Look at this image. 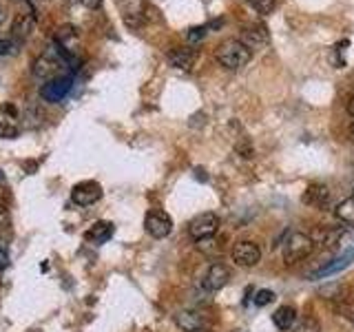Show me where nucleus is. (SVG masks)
I'll return each instance as SVG.
<instances>
[{
  "mask_svg": "<svg viewBox=\"0 0 354 332\" xmlns=\"http://www.w3.org/2000/svg\"><path fill=\"white\" fill-rule=\"evenodd\" d=\"M295 332H321V324L315 317H306L295 326Z\"/></svg>",
  "mask_w": 354,
  "mask_h": 332,
  "instance_id": "obj_22",
  "label": "nucleus"
},
{
  "mask_svg": "<svg viewBox=\"0 0 354 332\" xmlns=\"http://www.w3.org/2000/svg\"><path fill=\"white\" fill-rule=\"evenodd\" d=\"M313 250H315L313 237L304 235V232H292V235L288 237L283 243V259H286V264L301 261V259L310 257Z\"/></svg>",
  "mask_w": 354,
  "mask_h": 332,
  "instance_id": "obj_3",
  "label": "nucleus"
},
{
  "mask_svg": "<svg viewBox=\"0 0 354 332\" xmlns=\"http://www.w3.org/2000/svg\"><path fill=\"white\" fill-rule=\"evenodd\" d=\"M206 33H208V27L202 25V27H193V29H188L186 31V40L188 42H199V40H204L206 38Z\"/></svg>",
  "mask_w": 354,
  "mask_h": 332,
  "instance_id": "obj_25",
  "label": "nucleus"
},
{
  "mask_svg": "<svg viewBox=\"0 0 354 332\" xmlns=\"http://www.w3.org/2000/svg\"><path fill=\"white\" fill-rule=\"evenodd\" d=\"M7 219H9V213H7V206L0 202V226H5L7 224Z\"/></svg>",
  "mask_w": 354,
  "mask_h": 332,
  "instance_id": "obj_27",
  "label": "nucleus"
},
{
  "mask_svg": "<svg viewBox=\"0 0 354 332\" xmlns=\"http://www.w3.org/2000/svg\"><path fill=\"white\" fill-rule=\"evenodd\" d=\"M335 215L341 221H346V224H354V197L343 199V202L335 208Z\"/></svg>",
  "mask_w": 354,
  "mask_h": 332,
  "instance_id": "obj_19",
  "label": "nucleus"
},
{
  "mask_svg": "<svg viewBox=\"0 0 354 332\" xmlns=\"http://www.w3.org/2000/svg\"><path fill=\"white\" fill-rule=\"evenodd\" d=\"M169 62L175 69H191L195 62V51L193 49H173L169 53Z\"/></svg>",
  "mask_w": 354,
  "mask_h": 332,
  "instance_id": "obj_17",
  "label": "nucleus"
},
{
  "mask_svg": "<svg viewBox=\"0 0 354 332\" xmlns=\"http://www.w3.org/2000/svg\"><path fill=\"white\" fill-rule=\"evenodd\" d=\"M144 228L151 237L155 239H164L171 235L173 230V219L164 213V210H149L147 217H144Z\"/></svg>",
  "mask_w": 354,
  "mask_h": 332,
  "instance_id": "obj_4",
  "label": "nucleus"
},
{
  "mask_svg": "<svg viewBox=\"0 0 354 332\" xmlns=\"http://www.w3.org/2000/svg\"><path fill=\"white\" fill-rule=\"evenodd\" d=\"M252 302H254V306L263 308V306H268V304L274 302V293L268 290V288H261V290L254 293V299H252Z\"/></svg>",
  "mask_w": 354,
  "mask_h": 332,
  "instance_id": "obj_23",
  "label": "nucleus"
},
{
  "mask_svg": "<svg viewBox=\"0 0 354 332\" xmlns=\"http://www.w3.org/2000/svg\"><path fill=\"white\" fill-rule=\"evenodd\" d=\"M193 332H210V330H206V328H199V330H193Z\"/></svg>",
  "mask_w": 354,
  "mask_h": 332,
  "instance_id": "obj_30",
  "label": "nucleus"
},
{
  "mask_svg": "<svg viewBox=\"0 0 354 332\" xmlns=\"http://www.w3.org/2000/svg\"><path fill=\"white\" fill-rule=\"evenodd\" d=\"M175 324L180 326L184 332H193V330L204 328V319H202V315H197V313H188V310H182V313L175 315Z\"/></svg>",
  "mask_w": 354,
  "mask_h": 332,
  "instance_id": "obj_16",
  "label": "nucleus"
},
{
  "mask_svg": "<svg viewBox=\"0 0 354 332\" xmlns=\"http://www.w3.org/2000/svg\"><path fill=\"white\" fill-rule=\"evenodd\" d=\"M62 66H66V62L62 60V55L58 53L55 47H49L44 49L36 60H33V66H31V73L36 80L40 82H49L53 77H58Z\"/></svg>",
  "mask_w": 354,
  "mask_h": 332,
  "instance_id": "obj_2",
  "label": "nucleus"
},
{
  "mask_svg": "<svg viewBox=\"0 0 354 332\" xmlns=\"http://www.w3.org/2000/svg\"><path fill=\"white\" fill-rule=\"evenodd\" d=\"M20 133V122L18 113L11 104H0V138L14 140Z\"/></svg>",
  "mask_w": 354,
  "mask_h": 332,
  "instance_id": "obj_10",
  "label": "nucleus"
},
{
  "mask_svg": "<svg viewBox=\"0 0 354 332\" xmlns=\"http://www.w3.org/2000/svg\"><path fill=\"white\" fill-rule=\"evenodd\" d=\"M20 51V42L14 38H0V60L3 58H14Z\"/></svg>",
  "mask_w": 354,
  "mask_h": 332,
  "instance_id": "obj_20",
  "label": "nucleus"
},
{
  "mask_svg": "<svg viewBox=\"0 0 354 332\" xmlns=\"http://www.w3.org/2000/svg\"><path fill=\"white\" fill-rule=\"evenodd\" d=\"M248 3L254 11H259V14H270L274 9V0H248Z\"/></svg>",
  "mask_w": 354,
  "mask_h": 332,
  "instance_id": "obj_24",
  "label": "nucleus"
},
{
  "mask_svg": "<svg viewBox=\"0 0 354 332\" xmlns=\"http://www.w3.org/2000/svg\"><path fill=\"white\" fill-rule=\"evenodd\" d=\"M232 261L237 266H243V268H252V266H257V261L261 259V250L257 243L252 241H237L235 246H232Z\"/></svg>",
  "mask_w": 354,
  "mask_h": 332,
  "instance_id": "obj_7",
  "label": "nucleus"
},
{
  "mask_svg": "<svg viewBox=\"0 0 354 332\" xmlns=\"http://www.w3.org/2000/svg\"><path fill=\"white\" fill-rule=\"evenodd\" d=\"M217 228H219V217L215 213H202L188 224V232H191L193 239L213 237L217 232Z\"/></svg>",
  "mask_w": 354,
  "mask_h": 332,
  "instance_id": "obj_8",
  "label": "nucleus"
},
{
  "mask_svg": "<svg viewBox=\"0 0 354 332\" xmlns=\"http://www.w3.org/2000/svg\"><path fill=\"white\" fill-rule=\"evenodd\" d=\"M306 202L308 204H317V206H326L328 204V199H330V191L326 186H321V184H315V186H310L308 188V193H306Z\"/></svg>",
  "mask_w": 354,
  "mask_h": 332,
  "instance_id": "obj_18",
  "label": "nucleus"
},
{
  "mask_svg": "<svg viewBox=\"0 0 354 332\" xmlns=\"http://www.w3.org/2000/svg\"><path fill=\"white\" fill-rule=\"evenodd\" d=\"M252 58V51L243 44L241 40H224L221 44H217L215 49V60L224 66V69H241V66H246Z\"/></svg>",
  "mask_w": 354,
  "mask_h": 332,
  "instance_id": "obj_1",
  "label": "nucleus"
},
{
  "mask_svg": "<svg viewBox=\"0 0 354 332\" xmlns=\"http://www.w3.org/2000/svg\"><path fill=\"white\" fill-rule=\"evenodd\" d=\"M113 232H115V226L111 224V221L100 219L84 232V239L91 241V243H97V246H100V243H106L111 237H113Z\"/></svg>",
  "mask_w": 354,
  "mask_h": 332,
  "instance_id": "obj_13",
  "label": "nucleus"
},
{
  "mask_svg": "<svg viewBox=\"0 0 354 332\" xmlns=\"http://www.w3.org/2000/svg\"><path fill=\"white\" fill-rule=\"evenodd\" d=\"M348 113H350V116H354V95L350 98V102H348Z\"/></svg>",
  "mask_w": 354,
  "mask_h": 332,
  "instance_id": "obj_29",
  "label": "nucleus"
},
{
  "mask_svg": "<svg viewBox=\"0 0 354 332\" xmlns=\"http://www.w3.org/2000/svg\"><path fill=\"white\" fill-rule=\"evenodd\" d=\"M352 261H354V248H350V250H346V252H341L339 257H335L332 261H328L326 266H321L319 270H315L313 275H310V279H326V277H330V275H337V273H341V270H346Z\"/></svg>",
  "mask_w": 354,
  "mask_h": 332,
  "instance_id": "obj_11",
  "label": "nucleus"
},
{
  "mask_svg": "<svg viewBox=\"0 0 354 332\" xmlns=\"http://www.w3.org/2000/svg\"><path fill=\"white\" fill-rule=\"evenodd\" d=\"M82 3H84L88 9H100V7H102V0H82Z\"/></svg>",
  "mask_w": 354,
  "mask_h": 332,
  "instance_id": "obj_28",
  "label": "nucleus"
},
{
  "mask_svg": "<svg viewBox=\"0 0 354 332\" xmlns=\"http://www.w3.org/2000/svg\"><path fill=\"white\" fill-rule=\"evenodd\" d=\"M9 266V252H7V248L0 243V273H3L5 268Z\"/></svg>",
  "mask_w": 354,
  "mask_h": 332,
  "instance_id": "obj_26",
  "label": "nucleus"
},
{
  "mask_svg": "<svg viewBox=\"0 0 354 332\" xmlns=\"http://www.w3.org/2000/svg\"><path fill=\"white\" fill-rule=\"evenodd\" d=\"M197 248L202 250L204 255H219L221 252V246H219V241L213 237H204V239H197Z\"/></svg>",
  "mask_w": 354,
  "mask_h": 332,
  "instance_id": "obj_21",
  "label": "nucleus"
},
{
  "mask_svg": "<svg viewBox=\"0 0 354 332\" xmlns=\"http://www.w3.org/2000/svg\"><path fill=\"white\" fill-rule=\"evenodd\" d=\"M0 20H3V7H0Z\"/></svg>",
  "mask_w": 354,
  "mask_h": 332,
  "instance_id": "obj_32",
  "label": "nucleus"
},
{
  "mask_svg": "<svg viewBox=\"0 0 354 332\" xmlns=\"http://www.w3.org/2000/svg\"><path fill=\"white\" fill-rule=\"evenodd\" d=\"M64 3H69V0H64Z\"/></svg>",
  "mask_w": 354,
  "mask_h": 332,
  "instance_id": "obj_33",
  "label": "nucleus"
},
{
  "mask_svg": "<svg viewBox=\"0 0 354 332\" xmlns=\"http://www.w3.org/2000/svg\"><path fill=\"white\" fill-rule=\"evenodd\" d=\"M71 199L77 206H93L95 202L102 199V186H100L97 182H93V180L80 182V184L73 186Z\"/></svg>",
  "mask_w": 354,
  "mask_h": 332,
  "instance_id": "obj_6",
  "label": "nucleus"
},
{
  "mask_svg": "<svg viewBox=\"0 0 354 332\" xmlns=\"http://www.w3.org/2000/svg\"><path fill=\"white\" fill-rule=\"evenodd\" d=\"M350 133H352V136H354V122H352V127H350Z\"/></svg>",
  "mask_w": 354,
  "mask_h": 332,
  "instance_id": "obj_31",
  "label": "nucleus"
},
{
  "mask_svg": "<svg viewBox=\"0 0 354 332\" xmlns=\"http://www.w3.org/2000/svg\"><path fill=\"white\" fill-rule=\"evenodd\" d=\"M36 22L38 16L33 11H25V14H18L11 22V36H14L16 42H25L31 38V33L36 31Z\"/></svg>",
  "mask_w": 354,
  "mask_h": 332,
  "instance_id": "obj_9",
  "label": "nucleus"
},
{
  "mask_svg": "<svg viewBox=\"0 0 354 332\" xmlns=\"http://www.w3.org/2000/svg\"><path fill=\"white\" fill-rule=\"evenodd\" d=\"M230 279V270H228V266H224L221 261H215V264H210V268L204 277V288L206 290H221Z\"/></svg>",
  "mask_w": 354,
  "mask_h": 332,
  "instance_id": "obj_12",
  "label": "nucleus"
},
{
  "mask_svg": "<svg viewBox=\"0 0 354 332\" xmlns=\"http://www.w3.org/2000/svg\"><path fill=\"white\" fill-rule=\"evenodd\" d=\"M71 84H73L71 75H58L40 86V95L47 100V102H60V100H64L66 93L71 91Z\"/></svg>",
  "mask_w": 354,
  "mask_h": 332,
  "instance_id": "obj_5",
  "label": "nucleus"
},
{
  "mask_svg": "<svg viewBox=\"0 0 354 332\" xmlns=\"http://www.w3.org/2000/svg\"><path fill=\"white\" fill-rule=\"evenodd\" d=\"M241 42L246 44V47L252 51L254 47H259V44H266L268 42V31L261 25H250V27H243L241 29Z\"/></svg>",
  "mask_w": 354,
  "mask_h": 332,
  "instance_id": "obj_14",
  "label": "nucleus"
},
{
  "mask_svg": "<svg viewBox=\"0 0 354 332\" xmlns=\"http://www.w3.org/2000/svg\"><path fill=\"white\" fill-rule=\"evenodd\" d=\"M295 321H297V310L292 306L277 308V313L272 315V324L279 328V330H290V328H295Z\"/></svg>",
  "mask_w": 354,
  "mask_h": 332,
  "instance_id": "obj_15",
  "label": "nucleus"
}]
</instances>
